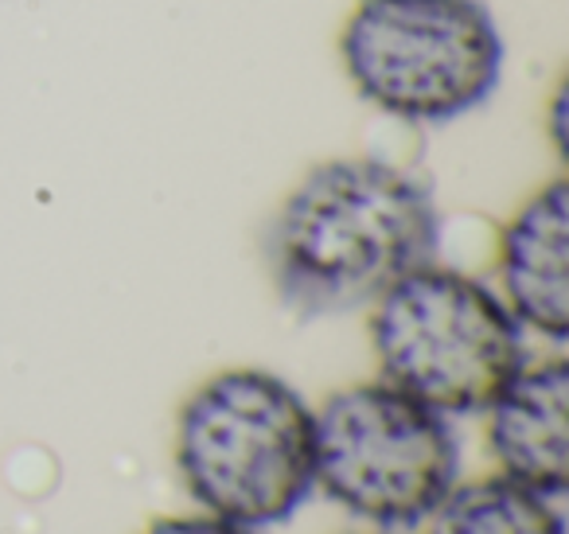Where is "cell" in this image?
<instances>
[{
	"mask_svg": "<svg viewBox=\"0 0 569 534\" xmlns=\"http://www.w3.org/2000/svg\"><path fill=\"white\" fill-rule=\"evenodd\" d=\"M441 215L429 188L379 157L317 165L269 227V274L293 313L371 308L390 285L433 261Z\"/></svg>",
	"mask_w": 569,
	"mask_h": 534,
	"instance_id": "obj_1",
	"label": "cell"
},
{
	"mask_svg": "<svg viewBox=\"0 0 569 534\" xmlns=\"http://www.w3.org/2000/svg\"><path fill=\"white\" fill-rule=\"evenodd\" d=\"M176 468L207 515L281 523L317 487L312 409L269 370H219L183 402Z\"/></svg>",
	"mask_w": 569,
	"mask_h": 534,
	"instance_id": "obj_2",
	"label": "cell"
},
{
	"mask_svg": "<svg viewBox=\"0 0 569 534\" xmlns=\"http://www.w3.org/2000/svg\"><path fill=\"white\" fill-rule=\"evenodd\" d=\"M503 32L480 0H356L340 28L351 90L410 126H445L491 98Z\"/></svg>",
	"mask_w": 569,
	"mask_h": 534,
	"instance_id": "obj_3",
	"label": "cell"
},
{
	"mask_svg": "<svg viewBox=\"0 0 569 534\" xmlns=\"http://www.w3.org/2000/svg\"><path fill=\"white\" fill-rule=\"evenodd\" d=\"M379 378L429 409L480 414L527 363L522 328L499 293L426 261L371 305Z\"/></svg>",
	"mask_w": 569,
	"mask_h": 534,
	"instance_id": "obj_4",
	"label": "cell"
},
{
	"mask_svg": "<svg viewBox=\"0 0 569 534\" xmlns=\"http://www.w3.org/2000/svg\"><path fill=\"white\" fill-rule=\"evenodd\" d=\"M317 484L351 515L379 526H418L457 484V437L445 414L395 390L359 383L312 414Z\"/></svg>",
	"mask_w": 569,
	"mask_h": 534,
	"instance_id": "obj_5",
	"label": "cell"
},
{
	"mask_svg": "<svg viewBox=\"0 0 569 534\" xmlns=\"http://www.w3.org/2000/svg\"><path fill=\"white\" fill-rule=\"evenodd\" d=\"M488 448L507 479L558 500L569 484V363H522L488 406Z\"/></svg>",
	"mask_w": 569,
	"mask_h": 534,
	"instance_id": "obj_6",
	"label": "cell"
},
{
	"mask_svg": "<svg viewBox=\"0 0 569 534\" xmlns=\"http://www.w3.org/2000/svg\"><path fill=\"white\" fill-rule=\"evenodd\" d=\"M499 300L519 328L550 344L569 336V188L550 180L499 238Z\"/></svg>",
	"mask_w": 569,
	"mask_h": 534,
	"instance_id": "obj_7",
	"label": "cell"
},
{
	"mask_svg": "<svg viewBox=\"0 0 569 534\" xmlns=\"http://www.w3.org/2000/svg\"><path fill=\"white\" fill-rule=\"evenodd\" d=\"M429 534H566V523L546 495L507 476L452 484L429 515Z\"/></svg>",
	"mask_w": 569,
	"mask_h": 534,
	"instance_id": "obj_8",
	"label": "cell"
},
{
	"mask_svg": "<svg viewBox=\"0 0 569 534\" xmlns=\"http://www.w3.org/2000/svg\"><path fill=\"white\" fill-rule=\"evenodd\" d=\"M144 534H253V526L230 523L219 515H191V518H160Z\"/></svg>",
	"mask_w": 569,
	"mask_h": 534,
	"instance_id": "obj_9",
	"label": "cell"
}]
</instances>
